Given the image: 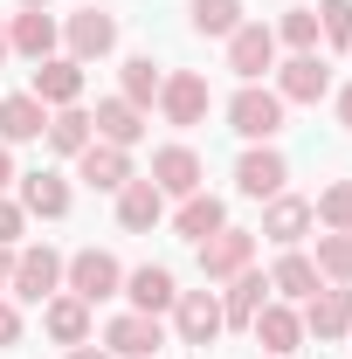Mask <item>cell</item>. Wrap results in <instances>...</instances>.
Returning <instances> with one entry per match:
<instances>
[{
	"label": "cell",
	"mask_w": 352,
	"mask_h": 359,
	"mask_svg": "<svg viewBox=\"0 0 352 359\" xmlns=\"http://www.w3.org/2000/svg\"><path fill=\"white\" fill-rule=\"evenodd\" d=\"M173 325H180V346H215L221 339V297L215 290H180Z\"/></svg>",
	"instance_id": "cell-6"
},
{
	"label": "cell",
	"mask_w": 352,
	"mask_h": 359,
	"mask_svg": "<svg viewBox=\"0 0 352 359\" xmlns=\"http://www.w3.org/2000/svg\"><path fill=\"white\" fill-rule=\"evenodd\" d=\"M76 173H83L97 194H118V187L132 180V152H125V145H104V138H90L83 152H76Z\"/></svg>",
	"instance_id": "cell-11"
},
{
	"label": "cell",
	"mask_w": 352,
	"mask_h": 359,
	"mask_svg": "<svg viewBox=\"0 0 352 359\" xmlns=\"http://www.w3.org/2000/svg\"><path fill=\"white\" fill-rule=\"evenodd\" d=\"M69 359H111V353H90V346H69Z\"/></svg>",
	"instance_id": "cell-40"
},
{
	"label": "cell",
	"mask_w": 352,
	"mask_h": 359,
	"mask_svg": "<svg viewBox=\"0 0 352 359\" xmlns=\"http://www.w3.org/2000/svg\"><path fill=\"white\" fill-rule=\"evenodd\" d=\"M21 228H28V208L0 201V249H14V242H21Z\"/></svg>",
	"instance_id": "cell-35"
},
{
	"label": "cell",
	"mask_w": 352,
	"mask_h": 359,
	"mask_svg": "<svg viewBox=\"0 0 352 359\" xmlns=\"http://www.w3.org/2000/svg\"><path fill=\"white\" fill-rule=\"evenodd\" d=\"M55 283H62V256H55V249H21V256H14V276H7V290H14V297H28V304H48V297H55Z\"/></svg>",
	"instance_id": "cell-3"
},
{
	"label": "cell",
	"mask_w": 352,
	"mask_h": 359,
	"mask_svg": "<svg viewBox=\"0 0 352 359\" xmlns=\"http://www.w3.org/2000/svg\"><path fill=\"white\" fill-rule=\"evenodd\" d=\"M7 276H14V249H0V290H7Z\"/></svg>",
	"instance_id": "cell-38"
},
{
	"label": "cell",
	"mask_w": 352,
	"mask_h": 359,
	"mask_svg": "<svg viewBox=\"0 0 352 359\" xmlns=\"http://www.w3.org/2000/svg\"><path fill=\"white\" fill-rule=\"evenodd\" d=\"M104 346H111L118 359H152L166 339H159V318H152V311H125V318H111Z\"/></svg>",
	"instance_id": "cell-13"
},
{
	"label": "cell",
	"mask_w": 352,
	"mask_h": 359,
	"mask_svg": "<svg viewBox=\"0 0 352 359\" xmlns=\"http://www.w3.org/2000/svg\"><path fill=\"white\" fill-rule=\"evenodd\" d=\"M145 180H152L159 194H180V201H187V194H201V152H194V145H159Z\"/></svg>",
	"instance_id": "cell-10"
},
{
	"label": "cell",
	"mask_w": 352,
	"mask_h": 359,
	"mask_svg": "<svg viewBox=\"0 0 352 359\" xmlns=\"http://www.w3.org/2000/svg\"><path fill=\"white\" fill-rule=\"evenodd\" d=\"M111 48H118V21H111L104 7L69 14V55H76V62H97V55H111Z\"/></svg>",
	"instance_id": "cell-16"
},
{
	"label": "cell",
	"mask_w": 352,
	"mask_h": 359,
	"mask_svg": "<svg viewBox=\"0 0 352 359\" xmlns=\"http://www.w3.org/2000/svg\"><path fill=\"white\" fill-rule=\"evenodd\" d=\"M14 339H21V311L0 297V346H14Z\"/></svg>",
	"instance_id": "cell-36"
},
{
	"label": "cell",
	"mask_w": 352,
	"mask_h": 359,
	"mask_svg": "<svg viewBox=\"0 0 352 359\" xmlns=\"http://www.w3.org/2000/svg\"><path fill=\"white\" fill-rule=\"evenodd\" d=\"M90 132L104 138V145H125V152H132L138 138H145V111H138L132 97H104L97 118H90Z\"/></svg>",
	"instance_id": "cell-15"
},
{
	"label": "cell",
	"mask_w": 352,
	"mask_h": 359,
	"mask_svg": "<svg viewBox=\"0 0 352 359\" xmlns=\"http://www.w3.org/2000/svg\"><path fill=\"white\" fill-rule=\"evenodd\" d=\"M304 332H311V339H346V332H352V283L311 290V297H304Z\"/></svg>",
	"instance_id": "cell-7"
},
{
	"label": "cell",
	"mask_w": 352,
	"mask_h": 359,
	"mask_svg": "<svg viewBox=\"0 0 352 359\" xmlns=\"http://www.w3.org/2000/svg\"><path fill=\"white\" fill-rule=\"evenodd\" d=\"M7 180H14V159H7V145H0V187H7Z\"/></svg>",
	"instance_id": "cell-39"
},
{
	"label": "cell",
	"mask_w": 352,
	"mask_h": 359,
	"mask_svg": "<svg viewBox=\"0 0 352 359\" xmlns=\"http://www.w3.org/2000/svg\"><path fill=\"white\" fill-rule=\"evenodd\" d=\"M159 111H166V125H201V118H208V76L173 69V76L159 83Z\"/></svg>",
	"instance_id": "cell-9"
},
{
	"label": "cell",
	"mask_w": 352,
	"mask_h": 359,
	"mask_svg": "<svg viewBox=\"0 0 352 359\" xmlns=\"http://www.w3.org/2000/svg\"><path fill=\"white\" fill-rule=\"evenodd\" d=\"M21 7H42V0H21Z\"/></svg>",
	"instance_id": "cell-42"
},
{
	"label": "cell",
	"mask_w": 352,
	"mask_h": 359,
	"mask_svg": "<svg viewBox=\"0 0 352 359\" xmlns=\"http://www.w3.org/2000/svg\"><path fill=\"white\" fill-rule=\"evenodd\" d=\"M228 69H235L242 83H256L263 69H276V28H263V21H242V28L228 35Z\"/></svg>",
	"instance_id": "cell-4"
},
{
	"label": "cell",
	"mask_w": 352,
	"mask_h": 359,
	"mask_svg": "<svg viewBox=\"0 0 352 359\" xmlns=\"http://www.w3.org/2000/svg\"><path fill=\"white\" fill-rule=\"evenodd\" d=\"M48 132V104H35L28 90L21 97H0V145H28Z\"/></svg>",
	"instance_id": "cell-21"
},
{
	"label": "cell",
	"mask_w": 352,
	"mask_h": 359,
	"mask_svg": "<svg viewBox=\"0 0 352 359\" xmlns=\"http://www.w3.org/2000/svg\"><path fill=\"white\" fill-rule=\"evenodd\" d=\"M311 222L339 228V235H352V180H332L318 201H311Z\"/></svg>",
	"instance_id": "cell-29"
},
{
	"label": "cell",
	"mask_w": 352,
	"mask_h": 359,
	"mask_svg": "<svg viewBox=\"0 0 352 359\" xmlns=\"http://www.w3.org/2000/svg\"><path fill=\"white\" fill-rule=\"evenodd\" d=\"M62 276H69V297H83V304L118 297V283H125V269H118L111 249H76V256L62 263Z\"/></svg>",
	"instance_id": "cell-2"
},
{
	"label": "cell",
	"mask_w": 352,
	"mask_h": 359,
	"mask_svg": "<svg viewBox=\"0 0 352 359\" xmlns=\"http://www.w3.org/2000/svg\"><path fill=\"white\" fill-rule=\"evenodd\" d=\"M269 290H276L283 304H297V297H311V290H318V263H311V256H283V263L269 269Z\"/></svg>",
	"instance_id": "cell-27"
},
{
	"label": "cell",
	"mask_w": 352,
	"mask_h": 359,
	"mask_svg": "<svg viewBox=\"0 0 352 359\" xmlns=\"http://www.w3.org/2000/svg\"><path fill=\"white\" fill-rule=\"evenodd\" d=\"M125 297H132V311H173V269H159V263H145V269H132V276H125Z\"/></svg>",
	"instance_id": "cell-22"
},
{
	"label": "cell",
	"mask_w": 352,
	"mask_h": 359,
	"mask_svg": "<svg viewBox=\"0 0 352 359\" xmlns=\"http://www.w3.org/2000/svg\"><path fill=\"white\" fill-rule=\"evenodd\" d=\"M325 90H332L325 55H290V62L276 69V97H283V104H318Z\"/></svg>",
	"instance_id": "cell-12"
},
{
	"label": "cell",
	"mask_w": 352,
	"mask_h": 359,
	"mask_svg": "<svg viewBox=\"0 0 352 359\" xmlns=\"http://www.w3.org/2000/svg\"><path fill=\"white\" fill-rule=\"evenodd\" d=\"M318 35L332 48H352V0H325L318 7Z\"/></svg>",
	"instance_id": "cell-34"
},
{
	"label": "cell",
	"mask_w": 352,
	"mask_h": 359,
	"mask_svg": "<svg viewBox=\"0 0 352 359\" xmlns=\"http://www.w3.org/2000/svg\"><path fill=\"white\" fill-rule=\"evenodd\" d=\"M269 276H256V269H242V276H228V297H221V325H235V332H249L256 325V311H263L269 297Z\"/></svg>",
	"instance_id": "cell-20"
},
{
	"label": "cell",
	"mask_w": 352,
	"mask_h": 359,
	"mask_svg": "<svg viewBox=\"0 0 352 359\" xmlns=\"http://www.w3.org/2000/svg\"><path fill=\"white\" fill-rule=\"evenodd\" d=\"M304 228H311V201H297V194H276V201H269V215H263V235H269V242L290 249Z\"/></svg>",
	"instance_id": "cell-26"
},
{
	"label": "cell",
	"mask_w": 352,
	"mask_h": 359,
	"mask_svg": "<svg viewBox=\"0 0 352 359\" xmlns=\"http://www.w3.org/2000/svg\"><path fill=\"white\" fill-rule=\"evenodd\" d=\"M90 111H76V104H69V111H55V118H48V145H55V152H69V159H76V152H83L90 145Z\"/></svg>",
	"instance_id": "cell-28"
},
{
	"label": "cell",
	"mask_w": 352,
	"mask_h": 359,
	"mask_svg": "<svg viewBox=\"0 0 352 359\" xmlns=\"http://www.w3.org/2000/svg\"><path fill=\"white\" fill-rule=\"evenodd\" d=\"M228 132H242V138H256V145H269V138L283 132V97L263 83H242L235 90V104H228Z\"/></svg>",
	"instance_id": "cell-1"
},
{
	"label": "cell",
	"mask_w": 352,
	"mask_h": 359,
	"mask_svg": "<svg viewBox=\"0 0 352 359\" xmlns=\"http://www.w3.org/2000/svg\"><path fill=\"white\" fill-rule=\"evenodd\" d=\"M318 276H332V283H352V235H318Z\"/></svg>",
	"instance_id": "cell-30"
},
{
	"label": "cell",
	"mask_w": 352,
	"mask_h": 359,
	"mask_svg": "<svg viewBox=\"0 0 352 359\" xmlns=\"http://www.w3.org/2000/svg\"><path fill=\"white\" fill-rule=\"evenodd\" d=\"M7 48L28 55V62H48V55H55V21H48L42 7H21V14L7 21Z\"/></svg>",
	"instance_id": "cell-18"
},
{
	"label": "cell",
	"mask_w": 352,
	"mask_h": 359,
	"mask_svg": "<svg viewBox=\"0 0 352 359\" xmlns=\"http://www.w3.org/2000/svg\"><path fill=\"white\" fill-rule=\"evenodd\" d=\"M7 55H14V48H7V28H0V62H7Z\"/></svg>",
	"instance_id": "cell-41"
},
{
	"label": "cell",
	"mask_w": 352,
	"mask_h": 359,
	"mask_svg": "<svg viewBox=\"0 0 352 359\" xmlns=\"http://www.w3.org/2000/svg\"><path fill=\"white\" fill-rule=\"evenodd\" d=\"M194 28L201 35H235L242 28V0H194Z\"/></svg>",
	"instance_id": "cell-31"
},
{
	"label": "cell",
	"mask_w": 352,
	"mask_h": 359,
	"mask_svg": "<svg viewBox=\"0 0 352 359\" xmlns=\"http://www.w3.org/2000/svg\"><path fill=\"white\" fill-rule=\"evenodd\" d=\"M173 228H180V235H187V242H208V235H215V228H228V208H221L215 194H208V187H201V194H187V201H180V215H173Z\"/></svg>",
	"instance_id": "cell-23"
},
{
	"label": "cell",
	"mask_w": 352,
	"mask_h": 359,
	"mask_svg": "<svg viewBox=\"0 0 352 359\" xmlns=\"http://www.w3.org/2000/svg\"><path fill=\"white\" fill-rule=\"evenodd\" d=\"M21 208L42 215V222H55V215H69V187L55 173H21Z\"/></svg>",
	"instance_id": "cell-25"
},
{
	"label": "cell",
	"mask_w": 352,
	"mask_h": 359,
	"mask_svg": "<svg viewBox=\"0 0 352 359\" xmlns=\"http://www.w3.org/2000/svg\"><path fill=\"white\" fill-rule=\"evenodd\" d=\"M276 42H290L297 55H311V48H318V7H290V14L276 21Z\"/></svg>",
	"instance_id": "cell-32"
},
{
	"label": "cell",
	"mask_w": 352,
	"mask_h": 359,
	"mask_svg": "<svg viewBox=\"0 0 352 359\" xmlns=\"http://www.w3.org/2000/svg\"><path fill=\"white\" fill-rule=\"evenodd\" d=\"M249 256H256V235H249V228H215V235L201 242V269L221 276V283H228V276H242Z\"/></svg>",
	"instance_id": "cell-8"
},
{
	"label": "cell",
	"mask_w": 352,
	"mask_h": 359,
	"mask_svg": "<svg viewBox=\"0 0 352 359\" xmlns=\"http://www.w3.org/2000/svg\"><path fill=\"white\" fill-rule=\"evenodd\" d=\"M249 332H256L263 353H297V346H304V311H290V304H263Z\"/></svg>",
	"instance_id": "cell-19"
},
{
	"label": "cell",
	"mask_w": 352,
	"mask_h": 359,
	"mask_svg": "<svg viewBox=\"0 0 352 359\" xmlns=\"http://www.w3.org/2000/svg\"><path fill=\"white\" fill-rule=\"evenodd\" d=\"M159 83H166V76L152 69V55H132V62H125V90H118V97H132L138 111H145V104L159 97Z\"/></svg>",
	"instance_id": "cell-33"
},
{
	"label": "cell",
	"mask_w": 352,
	"mask_h": 359,
	"mask_svg": "<svg viewBox=\"0 0 352 359\" xmlns=\"http://www.w3.org/2000/svg\"><path fill=\"white\" fill-rule=\"evenodd\" d=\"M159 215H166V194L152 187V180H125L118 187V228H132V235H145V228H159Z\"/></svg>",
	"instance_id": "cell-17"
},
{
	"label": "cell",
	"mask_w": 352,
	"mask_h": 359,
	"mask_svg": "<svg viewBox=\"0 0 352 359\" xmlns=\"http://www.w3.org/2000/svg\"><path fill=\"white\" fill-rule=\"evenodd\" d=\"M283 180H290V166H283V152H269V145L242 152V166H235V187H242L249 201H276Z\"/></svg>",
	"instance_id": "cell-14"
},
{
	"label": "cell",
	"mask_w": 352,
	"mask_h": 359,
	"mask_svg": "<svg viewBox=\"0 0 352 359\" xmlns=\"http://www.w3.org/2000/svg\"><path fill=\"white\" fill-rule=\"evenodd\" d=\"M42 325H48L55 346H83V339H90V304H83V297H48Z\"/></svg>",
	"instance_id": "cell-24"
},
{
	"label": "cell",
	"mask_w": 352,
	"mask_h": 359,
	"mask_svg": "<svg viewBox=\"0 0 352 359\" xmlns=\"http://www.w3.org/2000/svg\"><path fill=\"white\" fill-rule=\"evenodd\" d=\"M339 125H346V132H352V83L339 90Z\"/></svg>",
	"instance_id": "cell-37"
},
{
	"label": "cell",
	"mask_w": 352,
	"mask_h": 359,
	"mask_svg": "<svg viewBox=\"0 0 352 359\" xmlns=\"http://www.w3.org/2000/svg\"><path fill=\"white\" fill-rule=\"evenodd\" d=\"M28 97H35V104H48V111H69V104L83 97V62H76V55H48V62H35Z\"/></svg>",
	"instance_id": "cell-5"
}]
</instances>
